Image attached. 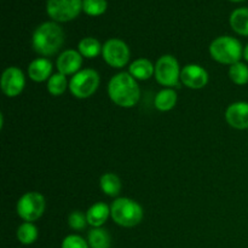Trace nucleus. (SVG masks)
<instances>
[{"instance_id": "26", "label": "nucleus", "mask_w": 248, "mask_h": 248, "mask_svg": "<svg viewBox=\"0 0 248 248\" xmlns=\"http://www.w3.org/2000/svg\"><path fill=\"white\" fill-rule=\"evenodd\" d=\"M87 224L89 222H87L86 213H82L81 211H73L68 217V225L70 227V229L75 230V232L85 230Z\"/></svg>"}, {"instance_id": "23", "label": "nucleus", "mask_w": 248, "mask_h": 248, "mask_svg": "<svg viewBox=\"0 0 248 248\" xmlns=\"http://www.w3.org/2000/svg\"><path fill=\"white\" fill-rule=\"evenodd\" d=\"M228 74L235 85L244 86L248 84V65L246 63H242L241 61L230 65Z\"/></svg>"}, {"instance_id": "24", "label": "nucleus", "mask_w": 248, "mask_h": 248, "mask_svg": "<svg viewBox=\"0 0 248 248\" xmlns=\"http://www.w3.org/2000/svg\"><path fill=\"white\" fill-rule=\"evenodd\" d=\"M68 87H69V82H68L67 77L61 73L52 74V77L47 80V91L52 96H61L67 91Z\"/></svg>"}, {"instance_id": "14", "label": "nucleus", "mask_w": 248, "mask_h": 248, "mask_svg": "<svg viewBox=\"0 0 248 248\" xmlns=\"http://www.w3.org/2000/svg\"><path fill=\"white\" fill-rule=\"evenodd\" d=\"M52 63L46 57H39L31 61L28 65V75L33 81H47L52 77Z\"/></svg>"}, {"instance_id": "9", "label": "nucleus", "mask_w": 248, "mask_h": 248, "mask_svg": "<svg viewBox=\"0 0 248 248\" xmlns=\"http://www.w3.org/2000/svg\"><path fill=\"white\" fill-rule=\"evenodd\" d=\"M82 0H47L46 12L55 22H68L79 16Z\"/></svg>"}, {"instance_id": "13", "label": "nucleus", "mask_w": 248, "mask_h": 248, "mask_svg": "<svg viewBox=\"0 0 248 248\" xmlns=\"http://www.w3.org/2000/svg\"><path fill=\"white\" fill-rule=\"evenodd\" d=\"M225 120L228 125L236 130L248 128V102H235L225 110Z\"/></svg>"}, {"instance_id": "3", "label": "nucleus", "mask_w": 248, "mask_h": 248, "mask_svg": "<svg viewBox=\"0 0 248 248\" xmlns=\"http://www.w3.org/2000/svg\"><path fill=\"white\" fill-rule=\"evenodd\" d=\"M110 217L120 227L133 228L142 222L144 212L137 201L128 198H118L110 206Z\"/></svg>"}, {"instance_id": "8", "label": "nucleus", "mask_w": 248, "mask_h": 248, "mask_svg": "<svg viewBox=\"0 0 248 248\" xmlns=\"http://www.w3.org/2000/svg\"><path fill=\"white\" fill-rule=\"evenodd\" d=\"M102 57L104 62L111 68L120 69L128 63L131 58V51L127 44L118 38L107 40L102 48Z\"/></svg>"}, {"instance_id": "27", "label": "nucleus", "mask_w": 248, "mask_h": 248, "mask_svg": "<svg viewBox=\"0 0 248 248\" xmlns=\"http://www.w3.org/2000/svg\"><path fill=\"white\" fill-rule=\"evenodd\" d=\"M62 248H90L89 242L79 235H68L63 239Z\"/></svg>"}, {"instance_id": "29", "label": "nucleus", "mask_w": 248, "mask_h": 248, "mask_svg": "<svg viewBox=\"0 0 248 248\" xmlns=\"http://www.w3.org/2000/svg\"><path fill=\"white\" fill-rule=\"evenodd\" d=\"M230 1H234V2H240V1H244V0H230Z\"/></svg>"}, {"instance_id": "12", "label": "nucleus", "mask_w": 248, "mask_h": 248, "mask_svg": "<svg viewBox=\"0 0 248 248\" xmlns=\"http://www.w3.org/2000/svg\"><path fill=\"white\" fill-rule=\"evenodd\" d=\"M82 56L78 50H73V48H68V50L63 51L57 58L56 62V67H57L58 73L65 75H75L78 72L81 70L82 65Z\"/></svg>"}, {"instance_id": "11", "label": "nucleus", "mask_w": 248, "mask_h": 248, "mask_svg": "<svg viewBox=\"0 0 248 248\" xmlns=\"http://www.w3.org/2000/svg\"><path fill=\"white\" fill-rule=\"evenodd\" d=\"M181 82L191 90L203 89L208 84L207 70L200 64H186L181 72Z\"/></svg>"}, {"instance_id": "6", "label": "nucleus", "mask_w": 248, "mask_h": 248, "mask_svg": "<svg viewBox=\"0 0 248 248\" xmlns=\"http://www.w3.org/2000/svg\"><path fill=\"white\" fill-rule=\"evenodd\" d=\"M46 208V201L43 194L38 191H28L23 194L17 201V215L24 222H35L44 215Z\"/></svg>"}, {"instance_id": "20", "label": "nucleus", "mask_w": 248, "mask_h": 248, "mask_svg": "<svg viewBox=\"0 0 248 248\" xmlns=\"http://www.w3.org/2000/svg\"><path fill=\"white\" fill-rule=\"evenodd\" d=\"M87 242L90 248H110V234L104 228H92L87 234Z\"/></svg>"}, {"instance_id": "21", "label": "nucleus", "mask_w": 248, "mask_h": 248, "mask_svg": "<svg viewBox=\"0 0 248 248\" xmlns=\"http://www.w3.org/2000/svg\"><path fill=\"white\" fill-rule=\"evenodd\" d=\"M102 48H103V45H101V43L92 36H86V38L81 39L78 45V51L80 52V55L89 60L96 58L99 53H102Z\"/></svg>"}, {"instance_id": "16", "label": "nucleus", "mask_w": 248, "mask_h": 248, "mask_svg": "<svg viewBox=\"0 0 248 248\" xmlns=\"http://www.w3.org/2000/svg\"><path fill=\"white\" fill-rule=\"evenodd\" d=\"M128 73L136 80H149L155 75V65L147 58H137L130 64Z\"/></svg>"}, {"instance_id": "2", "label": "nucleus", "mask_w": 248, "mask_h": 248, "mask_svg": "<svg viewBox=\"0 0 248 248\" xmlns=\"http://www.w3.org/2000/svg\"><path fill=\"white\" fill-rule=\"evenodd\" d=\"M64 38V31L57 22H44L34 31L31 45L38 55L51 57L63 47Z\"/></svg>"}, {"instance_id": "7", "label": "nucleus", "mask_w": 248, "mask_h": 248, "mask_svg": "<svg viewBox=\"0 0 248 248\" xmlns=\"http://www.w3.org/2000/svg\"><path fill=\"white\" fill-rule=\"evenodd\" d=\"M181 67L177 58L172 55H164L155 64V79L167 89L178 87L181 84Z\"/></svg>"}, {"instance_id": "28", "label": "nucleus", "mask_w": 248, "mask_h": 248, "mask_svg": "<svg viewBox=\"0 0 248 248\" xmlns=\"http://www.w3.org/2000/svg\"><path fill=\"white\" fill-rule=\"evenodd\" d=\"M244 58H245V61L248 63V44L244 47Z\"/></svg>"}, {"instance_id": "1", "label": "nucleus", "mask_w": 248, "mask_h": 248, "mask_svg": "<svg viewBox=\"0 0 248 248\" xmlns=\"http://www.w3.org/2000/svg\"><path fill=\"white\" fill-rule=\"evenodd\" d=\"M109 98L121 108H132L140 102V89L137 80L130 73L113 75L108 84Z\"/></svg>"}, {"instance_id": "10", "label": "nucleus", "mask_w": 248, "mask_h": 248, "mask_svg": "<svg viewBox=\"0 0 248 248\" xmlns=\"http://www.w3.org/2000/svg\"><path fill=\"white\" fill-rule=\"evenodd\" d=\"M26 86V77L17 67H9L4 70L0 80V87L5 96L14 98L19 96Z\"/></svg>"}, {"instance_id": "17", "label": "nucleus", "mask_w": 248, "mask_h": 248, "mask_svg": "<svg viewBox=\"0 0 248 248\" xmlns=\"http://www.w3.org/2000/svg\"><path fill=\"white\" fill-rule=\"evenodd\" d=\"M230 27L239 35L248 36V7H240L230 15Z\"/></svg>"}, {"instance_id": "25", "label": "nucleus", "mask_w": 248, "mask_h": 248, "mask_svg": "<svg viewBox=\"0 0 248 248\" xmlns=\"http://www.w3.org/2000/svg\"><path fill=\"white\" fill-rule=\"evenodd\" d=\"M107 0H82V11L89 16H101L107 10Z\"/></svg>"}, {"instance_id": "18", "label": "nucleus", "mask_w": 248, "mask_h": 248, "mask_svg": "<svg viewBox=\"0 0 248 248\" xmlns=\"http://www.w3.org/2000/svg\"><path fill=\"white\" fill-rule=\"evenodd\" d=\"M99 186H101L103 194L110 198H116L121 193V179L115 173H104L99 179Z\"/></svg>"}, {"instance_id": "4", "label": "nucleus", "mask_w": 248, "mask_h": 248, "mask_svg": "<svg viewBox=\"0 0 248 248\" xmlns=\"http://www.w3.org/2000/svg\"><path fill=\"white\" fill-rule=\"evenodd\" d=\"M210 55L220 64L232 65L244 57V47L240 40L230 35L218 36L211 43Z\"/></svg>"}, {"instance_id": "5", "label": "nucleus", "mask_w": 248, "mask_h": 248, "mask_svg": "<svg viewBox=\"0 0 248 248\" xmlns=\"http://www.w3.org/2000/svg\"><path fill=\"white\" fill-rule=\"evenodd\" d=\"M101 78L94 69L86 68L73 75L69 80V91L75 98L86 99L93 96L99 87Z\"/></svg>"}, {"instance_id": "15", "label": "nucleus", "mask_w": 248, "mask_h": 248, "mask_svg": "<svg viewBox=\"0 0 248 248\" xmlns=\"http://www.w3.org/2000/svg\"><path fill=\"white\" fill-rule=\"evenodd\" d=\"M87 222L92 228H102L110 217V207L106 202H94L86 212Z\"/></svg>"}, {"instance_id": "22", "label": "nucleus", "mask_w": 248, "mask_h": 248, "mask_svg": "<svg viewBox=\"0 0 248 248\" xmlns=\"http://www.w3.org/2000/svg\"><path fill=\"white\" fill-rule=\"evenodd\" d=\"M39 236V232H38V228L31 222H24L17 228V232H16V237L22 245H28L34 244V242L38 240Z\"/></svg>"}, {"instance_id": "19", "label": "nucleus", "mask_w": 248, "mask_h": 248, "mask_svg": "<svg viewBox=\"0 0 248 248\" xmlns=\"http://www.w3.org/2000/svg\"><path fill=\"white\" fill-rule=\"evenodd\" d=\"M177 92L173 89H164L155 96V108L160 111H170L177 104Z\"/></svg>"}]
</instances>
